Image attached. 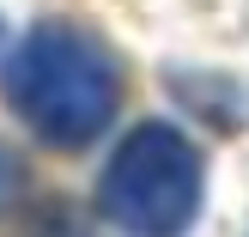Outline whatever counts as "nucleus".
<instances>
[{
  "instance_id": "3",
  "label": "nucleus",
  "mask_w": 249,
  "mask_h": 237,
  "mask_svg": "<svg viewBox=\"0 0 249 237\" xmlns=\"http://www.w3.org/2000/svg\"><path fill=\"white\" fill-rule=\"evenodd\" d=\"M18 189H24V164H18V152L0 140V213L18 201Z\"/></svg>"
},
{
  "instance_id": "2",
  "label": "nucleus",
  "mask_w": 249,
  "mask_h": 237,
  "mask_svg": "<svg viewBox=\"0 0 249 237\" xmlns=\"http://www.w3.org/2000/svg\"><path fill=\"white\" fill-rule=\"evenodd\" d=\"M97 201L104 219L128 237H177L201 207V152L189 146V134L146 122L116 146Z\"/></svg>"
},
{
  "instance_id": "1",
  "label": "nucleus",
  "mask_w": 249,
  "mask_h": 237,
  "mask_svg": "<svg viewBox=\"0 0 249 237\" xmlns=\"http://www.w3.org/2000/svg\"><path fill=\"white\" fill-rule=\"evenodd\" d=\"M6 104L36 140L85 146L109 128L122 104V67L91 31L36 24L6 67Z\"/></svg>"
}]
</instances>
